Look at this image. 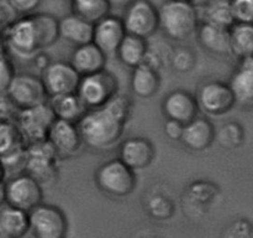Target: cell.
<instances>
[{
  "label": "cell",
  "mask_w": 253,
  "mask_h": 238,
  "mask_svg": "<svg viewBox=\"0 0 253 238\" xmlns=\"http://www.w3.org/2000/svg\"><path fill=\"white\" fill-rule=\"evenodd\" d=\"M200 20L230 29L235 24L230 0H208L203 6Z\"/></svg>",
  "instance_id": "obj_29"
},
{
  "label": "cell",
  "mask_w": 253,
  "mask_h": 238,
  "mask_svg": "<svg viewBox=\"0 0 253 238\" xmlns=\"http://www.w3.org/2000/svg\"><path fill=\"white\" fill-rule=\"evenodd\" d=\"M47 102H48L54 117L57 119H62V120L78 123L79 119L86 112L85 106L82 103L76 92L49 97Z\"/></svg>",
  "instance_id": "obj_26"
},
{
  "label": "cell",
  "mask_w": 253,
  "mask_h": 238,
  "mask_svg": "<svg viewBox=\"0 0 253 238\" xmlns=\"http://www.w3.org/2000/svg\"><path fill=\"white\" fill-rule=\"evenodd\" d=\"M76 93L86 109L100 108L111 97L119 93V81L113 72L104 68L95 73L82 76Z\"/></svg>",
  "instance_id": "obj_6"
},
{
  "label": "cell",
  "mask_w": 253,
  "mask_h": 238,
  "mask_svg": "<svg viewBox=\"0 0 253 238\" xmlns=\"http://www.w3.org/2000/svg\"><path fill=\"white\" fill-rule=\"evenodd\" d=\"M69 62L81 76H86L106 68L108 56L94 42H88L74 47Z\"/></svg>",
  "instance_id": "obj_20"
},
{
  "label": "cell",
  "mask_w": 253,
  "mask_h": 238,
  "mask_svg": "<svg viewBox=\"0 0 253 238\" xmlns=\"http://www.w3.org/2000/svg\"><path fill=\"white\" fill-rule=\"evenodd\" d=\"M235 22L253 24V0H230Z\"/></svg>",
  "instance_id": "obj_35"
},
{
  "label": "cell",
  "mask_w": 253,
  "mask_h": 238,
  "mask_svg": "<svg viewBox=\"0 0 253 238\" xmlns=\"http://www.w3.org/2000/svg\"><path fill=\"white\" fill-rule=\"evenodd\" d=\"M58 30L59 39L76 47L91 42L94 24L74 12H71L58 20Z\"/></svg>",
  "instance_id": "obj_23"
},
{
  "label": "cell",
  "mask_w": 253,
  "mask_h": 238,
  "mask_svg": "<svg viewBox=\"0 0 253 238\" xmlns=\"http://www.w3.org/2000/svg\"><path fill=\"white\" fill-rule=\"evenodd\" d=\"M19 108L6 92H0V120L14 121Z\"/></svg>",
  "instance_id": "obj_38"
},
{
  "label": "cell",
  "mask_w": 253,
  "mask_h": 238,
  "mask_svg": "<svg viewBox=\"0 0 253 238\" xmlns=\"http://www.w3.org/2000/svg\"><path fill=\"white\" fill-rule=\"evenodd\" d=\"M199 112L197 97L187 89H173L162 101V113L165 118L177 120L184 125L197 118Z\"/></svg>",
  "instance_id": "obj_14"
},
{
  "label": "cell",
  "mask_w": 253,
  "mask_h": 238,
  "mask_svg": "<svg viewBox=\"0 0 253 238\" xmlns=\"http://www.w3.org/2000/svg\"><path fill=\"white\" fill-rule=\"evenodd\" d=\"M77 125L83 145L96 151H108L115 148L121 140L126 124L100 107L86 109Z\"/></svg>",
  "instance_id": "obj_2"
},
{
  "label": "cell",
  "mask_w": 253,
  "mask_h": 238,
  "mask_svg": "<svg viewBox=\"0 0 253 238\" xmlns=\"http://www.w3.org/2000/svg\"><path fill=\"white\" fill-rule=\"evenodd\" d=\"M121 19L127 34L146 40L160 30L158 7L151 0H131Z\"/></svg>",
  "instance_id": "obj_9"
},
{
  "label": "cell",
  "mask_w": 253,
  "mask_h": 238,
  "mask_svg": "<svg viewBox=\"0 0 253 238\" xmlns=\"http://www.w3.org/2000/svg\"><path fill=\"white\" fill-rule=\"evenodd\" d=\"M161 76L158 69L147 63L132 68L131 73V89L133 94L141 99H150L160 91Z\"/></svg>",
  "instance_id": "obj_24"
},
{
  "label": "cell",
  "mask_w": 253,
  "mask_h": 238,
  "mask_svg": "<svg viewBox=\"0 0 253 238\" xmlns=\"http://www.w3.org/2000/svg\"><path fill=\"white\" fill-rule=\"evenodd\" d=\"M47 141L53 146L59 159L74 156L83 145L77 123L57 118L49 128Z\"/></svg>",
  "instance_id": "obj_15"
},
{
  "label": "cell",
  "mask_w": 253,
  "mask_h": 238,
  "mask_svg": "<svg viewBox=\"0 0 253 238\" xmlns=\"http://www.w3.org/2000/svg\"><path fill=\"white\" fill-rule=\"evenodd\" d=\"M26 144L22 140L14 121L0 120V159L7 171L12 168L24 170Z\"/></svg>",
  "instance_id": "obj_16"
},
{
  "label": "cell",
  "mask_w": 253,
  "mask_h": 238,
  "mask_svg": "<svg viewBox=\"0 0 253 238\" xmlns=\"http://www.w3.org/2000/svg\"><path fill=\"white\" fill-rule=\"evenodd\" d=\"M6 93L19 109L29 108L48 101L41 77L34 73H15Z\"/></svg>",
  "instance_id": "obj_12"
},
{
  "label": "cell",
  "mask_w": 253,
  "mask_h": 238,
  "mask_svg": "<svg viewBox=\"0 0 253 238\" xmlns=\"http://www.w3.org/2000/svg\"><path fill=\"white\" fill-rule=\"evenodd\" d=\"M16 73L6 52H0V92H6L12 77Z\"/></svg>",
  "instance_id": "obj_36"
},
{
  "label": "cell",
  "mask_w": 253,
  "mask_h": 238,
  "mask_svg": "<svg viewBox=\"0 0 253 238\" xmlns=\"http://www.w3.org/2000/svg\"><path fill=\"white\" fill-rule=\"evenodd\" d=\"M160 30L170 40L183 41L197 32L200 14L194 2L166 0L158 7Z\"/></svg>",
  "instance_id": "obj_3"
},
{
  "label": "cell",
  "mask_w": 253,
  "mask_h": 238,
  "mask_svg": "<svg viewBox=\"0 0 253 238\" xmlns=\"http://www.w3.org/2000/svg\"><path fill=\"white\" fill-rule=\"evenodd\" d=\"M0 238H10V237H7L4 232H1V231H0Z\"/></svg>",
  "instance_id": "obj_43"
},
{
  "label": "cell",
  "mask_w": 253,
  "mask_h": 238,
  "mask_svg": "<svg viewBox=\"0 0 253 238\" xmlns=\"http://www.w3.org/2000/svg\"><path fill=\"white\" fill-rule=\"evenodd\" d=\"M148 42L146 39L126 34L116 50V56L126 67L135 68L143 63L148 54Z\"/></svg>",
  "instance_id": "obj_25"
},
{
  "label": "cell",
  "mask_w": 253,
  "mask_h": 238,
  "mask_svg": "<svg viewBox=\"0 0 253 238\" xmlns=\"http://www.w3.org/2000/svg\"><path fill=\"white\" fill-rule=\"evenodd\" d=\"M58 160L53 146L46 140L26 145L24 173L36 178L42 186L56 182L58 178Z\"/></svg>",
  "instance_id": "obj_5"
},
{
  "label": "cell",
  "mask_w": 253,
  "mask_h": 238,
  "mask_svg": "<svg viewBox=\"0 0 253 238\" xmlns=\"http://www.w3.org/2000/svg\"><path fill=\"white\" fill-rule=\"evenodd\" d=\"M183 1H189V2H194L195 4V1H198V0H183Z\"/></svg>",
  "instance_id": "obj_44"
},
{
  "label": "cell",
  "mask_w": 253,
  "mask_h": 238,
  "mask_svg": "<svg viewBox=\"0 0 253 238\" xmlns=\"http://www.w3.org/2000/svg\"><path fill=\"white\" fill-rule=\"evenodd\" d=\"M43 200V186L26 173L5 180V203L22 211H31Z\"/></svg>",
  "instance_id": "obj_10"
},
{
  "label": "cell",
  "mask_w": 253,
  "mask_h": 238,
  "mask_svg": "<svg viewBox=\"0 0 253 238\" xmlns=\"http://www.w3.org/2000/svg\"><path fill=\"white\" fill-rule=\"evenodd\" d=\"M163 129H165V134L168 139H170V140H180L183 134V129H184V124L179 123V121L177 120L167 119Z\"/></svg>",
  "instance_id": "obj_39"
},
{
  "label": "cell",
  "mask_w": 253,
  "mask_h": 238,
  "mask_svg": "<svg viewBox=\"0 0 253 238\" xmlns=\"http://www.w3.org/2000/svg\"><path fill=\"white\" fill-rule=\"evenodd\" d=\"M170 64L173 69L179 73L192 72L197 64V55L190 47L179 46L173 50L172 56H170Z\"/></svg>",
  "instance_id": "obj_32"
},
{
  "label": "cell",
  "mask_w": 253,
  "mask_h": 238,
  "mask_svg": "<svg viewBox=\"0 0 253 238\" xmlns=\"http://www.w3.org/2000/svg\"><path fill=\"white\" fill-rule=\"evenodd\" d=\"M215 136L216 129L212 121L205 117L198 116L185 124L179 141H182L183 145L189 150L204 151L212 145Z\"/></svg>",
  "instance_id": "obj_19"
},
{
  "label": "cell",
  "mask_w": 253,
  "mask_h": 238,
  "mask_svg": "<svg viewBox=\"0 0 253 238\" xmlns=\"http://www.w3.org/2000/svg\"><path fill=\"white\" fill-rule=\"evenodd\" d=\"M230 51L237 59L253 55V24L235 22L229 29Z\"/></svg>",
  "instance_id": "obj_28"
},
{
  "label": "cell",
  "mask_w": 253,
  "mask_h": 238,
  "mask_svg": "<svg viewBox=\"0 0 253 238\" xmlns=\"http://www.w3.org/2000/svg\"><path fill=\"white\" fill-rule=\"evenodd\" d=\"M237 103L253 104V55L240 59L229 79Z\"/></svg>",
  "instance_id": "obj_21"
},
{
  "label": "cell",
  "mask_w": 253,
  "mask_h": 238,
  "mask_svg": "<svg viewBox=\"0 0 253 238\" xmlns=\"http://www.w3.org/2000/svg\"><path fill=\"white\" fill-rule=\"evenodd\" d=\"M29 232L34 238H66L68 220L58 206L41 202L29 211Z\"/></svg>",
  "instance_id": "obj_8"
},
{
  "label": "cell",
  "mask_w": 253,
  "mask_h": 238,
  "mask_svg": "<svg viewBox=\"0 0 253 238\" xmlns=\"http://www.w3.org/2000/svg\"><path fill=\"white\" fill-rule=\"evenodd\" d=\"M6 54L21 60H31L58 40L57 22L46 12L19 16L0 32Z\"/></svg>",
  "instance_id": "obj_1"
},
{
  "label": "cell",
  "mask_w": 253,
  "mask_h": 238,
  "mask_svg": "<svg viewBox=\"0 0 253 238\" xmlns=\"http://www.w3.org/2000/svg\"><path fill=\"white\" fill-rule=\"evenodd\" d=\"M155 158V145L145 136H130L119 145V159L133 171L150 166Z\"/></svg>",
  "instance_id": "obj_18"
},
{
  "label": "cell",
  "mask_w": 253,
  "mask_h": 238,
  "mask_svg": "<svg viewBox=\"0 0 253 238\" xmlns=\"http://www.w3.org/2000/svg\"><path fill=\"white\" fill-rule=\"evenodd\" d=\"M0 231L10 238H24L29 233V212L5 203L0 208Z\"/></svg>",
  "instance_id": "obj_27"
},
{
  "label": "cell",
  "mask_w": 253,
  "mask_h": 238,
  "mask_svg": "<svg viewBox=\"0 0 253 238\" xmlns=\"http://www.w3.org/2000/svg\"><path fill=\"white\" fill-rule=\"evenodd\" d=\"M56 120L48 102L19 109L14 123L26 145L46 140L52 123Z\"/></svg>",
  "instance_id": "obj_7"
},
{
  "label": "cell",
  "mask_w": 253,
  "mask_h": 238,
  "mask_svg": "<svg viewBox=\"0 0 253 238\" xmlns=\"http://www.w3.org/2000/svg\"><path fill=\"white\" fill-rule=\"evenodd\" d=\"M110 7H125L131 0H106Z\"/></svg>",
  "instance_id": "obj_41"
},
{
  "label": "cell",
  "mask_w": 253,
  "mask_h": 238,
  "mask_svg": "<svg viewBox=\"0 0 253 238\" xmlns=\"http://www.w3.org/2000/svg\"><path fill=\"white\" fill-rule=\"evenodd\" d=\"M197 39L203 50L216 56L231 55L229 29L210 22L200 21L197 30Z\"/></svg>",
  "instance_id": "obj_22"
},
{
  "label": "cell",
  "mask_w": 253,
  "mask_h": 238,
  "mask_svg": "<svg viewBox=\"0 0 253 238\" xmlns=\"http://www.w3.org/2000/svg\"><path fill=\"white\" fill-rule=\"evenodd\" d=\"M195 97L199 111L211 117L225 116L237 104L231 87L227 82L220 79H212L200 84Z\"/></svg>",
  "instance_id": "obj_11"
},
{
  "label": "cell",
  "mask_w": 253,
  "mask_h": 238,
  "mask_svg": "<svg viewBox=\"0 0 253 238\" xmlns=\"http://www.w3.org/2000/svg\"><path fill=\"white\" fill-rule=\"evenodd\" d=\"M72 12L90 22H96L110 14V5L106 0H71Z\"/></svg>",
  "instance_id": "obj_30"
},
{
  "label": "cell",
  "mask_w": 253,
  "mask_h": 238,
  "mask_svg": "<svg viewBox=\"0 0 253 238\" xmlns=\"http://www.w3.org/2000/svg\"><path fill=\"white\" fill-rule=\"evenodd\" d=\"M17 16H29L37 12L42 0H6Z\"/></svg>",
  "instance_id": "obj_37"
},
{
  "label": "cell",
  "mask_w": 253,
  "mask_h": 238,
  "mask_svg": "<svg viewBox=\"0 0 253 238\" xmlns=\"http://www.w3.org/2000/svg\"><path fill=\"white\" fill-rule=\"evenodd\" d=\"M40 77L49 98L58 94L74 93L82 76L74 69L71 62L58 60L49 62Z\"/></svg>",
  "instance_id": "obj_13"
},
{
  "label": "cell",
  "mask_w": 253,
  "mask_h": 238,
  "mask_svg": "<svg viewBox=\"0 0 253 238\" xmlns=\"http://www.w3.org/2000/svg\"><path fill=\"white\" fill-rule=\"evenodd\" d=\"M126 34L127 32L124 26L123 19L116 15L108 14L94 22L91 42H94L109 57L116 55V50Z\"/></svg>",
  "instance_id": "obj_17"
},
{
  "label": "cell",
  "mask_w": 253,
  "mask_h": 238,
  "mask_svg": "<svg viewBox=\"0 0 253 238\" xmlns=\"http://www.w3.org/2000/svg\"><path fill=\"white\" fill-rule=\"evenodd\" d=\"M215 140L219 141L220 145L225 149L239 148L245 140L244 128L237 121H229L216 131Z\"/></svg>",
  "instance_id": "obj_31"
},
{
  "label": "cell",
  "mask_w": 253,
  "mask_h": 238,
  "mask_svg": "<svg viewBox=\"0 0 253 238\" xmlns=\"http://www.w3.org/2000/svg\"><path fill=\"white\" fill-rule=\"evenodd\" d=\"M103 107L106 111L110 112L116 119L125 124L127 123L132 113V101L130 97L121 93H116L115 96L111 97Z\"/></svg>",
  "instance_id": "obj_33"
},
{
  "label": "cell",
  "mask_w": 253,
  "mask_h": 238,
  "mask_svg": "<svg viewBox=\"0 0 253 238\" xmlns=\"http://www.w3.org/2000/svg\"><path fill=\"white\" fill-rule=\"evenodd\" d=\"M95 183L105 195L115 198L126 197L137 186L136 171L128 168L119 158L110 159L95 170Z\"/></svg>",
  "instance_id": "obj_4"
},
{
  "label": "cell",
  "mask_w": 253,
  "mask_h": 238,
  "mask_svg": "<svg viewBox=\"0 0 253 238\" xmlns=\"http://www.w3.org/2000/svg\"><path fill=\"white\" fill-rule=\"evenodd\" d=\"M32 61H34L35 66H36V68H39L40 71H43L44 68H46L47 66H48V63L51 62V60H49L48 55L44 54L43 51L39 52V54L35 55L34 57H32Z\"/></svg>",
  "instance_id": "obj_40"
},
{
  "label": "cell",
  "mask_w": 253,
  "mask_h": 238,
  "mask_svg": "<svg viewBox=\"0 0 253 238\" xmlns=\"http://www.w3.org/2000/svg\"><path fill=\"white\" fill-rule=\"evenodd\" d=\"M148 211L153 217L158 220H166L173 215V203L162 195L153 196L148 203Z\"/></svg>",
  "instance_id": "obj_34"
},
{
  "label": "cell",
  "mask_w": 253,
  "mask_h": 238,
  "mask_svg": "<svg viewBox=\"0 0 253 238\" xmlns=\"http://www.w3.org/2000/svg\"><path fill=\"white\" fill-rule=\"evenodd\" d=\"M6 169H5V165L4 163L1 161V159H0V183L1 182H5V180H6Z\"/></svg>",
  "instance_id": "obj_42"
}]
</instances>
